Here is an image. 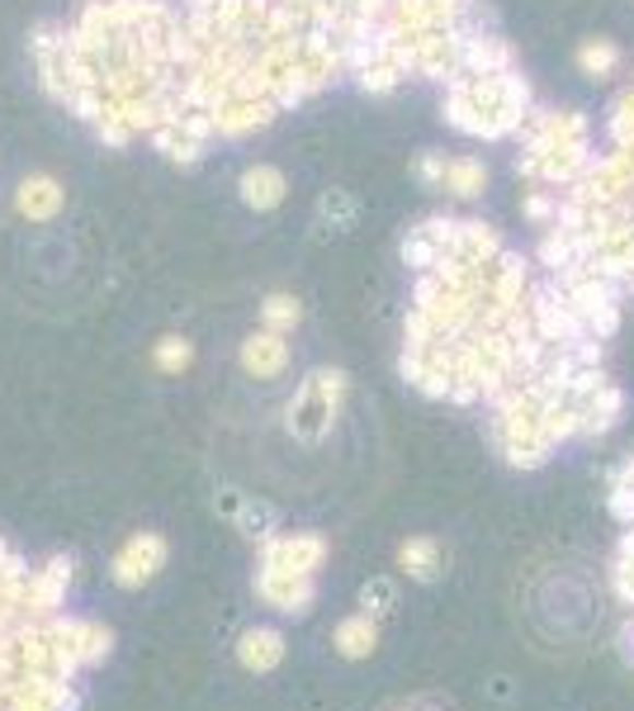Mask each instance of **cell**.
Masks as SVG:
<instances>
[{
    "label": "cell",
    "mask_w": 634,
    "mask_h": 711,
    "mask_svg": "<svg viewBox=\"0 0 634 711\" xmlns=\"http://www.w3.org/2000/svg\"><path fill=\"white\" fill-rule=\"evenodd\" d=\"M351 77L360 81V91H369V95H388V91H398V85H402V81H408V77H412V71H408V67H402V62H398V57H394V53H388V48H384L379 57H369V62H365V67H355V71H351Z\"/></svg>",
    "instance_id": "ac0fdd59"
},
{
    "label": "cell",
    "mask_w": 634,
    "mask_h": 711,
    "mask_svg": "<svg viewBox=\"0 0 634 711\" xmlns=\"http://www.w3.org/2000/svg\"><path fill=\"white\" fill-rule=\"evenodd\" d=\"M398 711H416V707H398Z\"/></svg>",
    "instance_id": "4dcf8cb0"
},
{
    "label": "cell",
    "mask_w": 634,
    "mask_h": 711,
    "mask_svg": "<svg viewBox=\"0 0 634 711\" xmlns=\"http://www.w3.org/2000/svg\"><path fill=\"white\" fill-rule=\"evenodd\" d=\"M416 176H422L426 185H436V190H441V176H445V152H422V156H416Z\"/></svg>",
    "instance_id": "4316f807"
},
{
    "label": "cell",
    "mask_w": 634,
    "mask_h": 711,
    "mask_svg": "<svg viewBox=\"0 0 634 711\" xmlns=\"http://www.w3.org/2000/svg\"><path fill=\"white\" fill-rule=\"evenodd\" d=\"M67 583H71V560L67 555H52L48 564L28 574V603H34L38 611H62Z\"/></svg>",
    "instance_id": "7c38bea8"
},
{
    "label": "cell",
    "mask_w": 634,
    "mask_h": 711,
    "mask_svg": "<svg viewBox=\"0 0 634 711\" xmlns=\"http://www.w3.org/2000/svg\"><path fill=\"white\" fill-rule=\"evenodd\" d=\"M237 526H242V532H247L251 540H270V536H275V517H270V508H261V503H242Z\"/></svg>",
    "instance_id": "d4e9b609"
},
{
    "label": "cell",
    "mask_w": 634,
    "mask_h": 711,
    "mask_svg": "<svg viewBox=\"0 0 634 711\" xmlns=\"http://www.w3.org/2000/svg\"><path fill=\"white\" fill-rule=\"evenodd\" d=\"M152 365L162 370V375H185V370L195 365V341L185 337H162L152 347Z\"/></svg>",
    "instance_id": "7402d4cb"
},
{
    "label": "cell",
    "mask_w": 634,
    "mask_h": 711,
    "mask_svg": "<svg viewBox=\"0 0 634 711\" xmlns=\"http://www.w3.org/2000/svg\"><path fill=\"white\" fill-rule=\"evenodd\" d=\"M237 195H242V205H247V209L270 213V209H280V205H284V195H290V180H284V171H280V166H270V162H251V166L237 176Z\"/></svg>",
    "instance_id": "30bf717a"
},
{
    "label": "cell",
    "mask_w": 634,
    "mask_h": 711,
    "mask_svg": "<svg viewBox=\"0 0 634 711\" xmlns=\"http://www.w3.org/2000/svg\"><path fill=\"white\" fill-rule=\"evenodd\" d=\"M280 105L275 100H266V95H227L219 100V105L209 109V119H213V133L219 138H251V133H261V128H270L280 119Z\"/></svg>",
    "instance_id": "277c9868"
},
{
    "label": "cell",
    "mask_w": 634,
    "mask_h": 711,
    "mask_svg": "<svg viewBox=\"0 0 634 711\" xmlns=\"http://www.w3.org/2000/svg\"><path fill=\"white\" fill-rule=\"evenodd\" d=\"M621 654H625V664H634V621L621 631Z\"/></svg>",
    "instance_id": "83f0119b"
},
{
    "label": "cell",
    "mask_w": 634,
    "mask_h": 711,
    "mask_svg": "<svg viewBox=\"0 0 634 711\" xmlns=\"http://www.w3.org/2000/svg\"><path fill=\"white\" fill-rule=\"evenodd\" d=\"M331 645H337L341 660H369V654L379 650V621H374L369 611H355V617H345L337 626Z\"/></svg>",
    "instance_id": "9a60e30c"
},
{
    "label": "cell",
    "mask_w": 634,
    "mask_h": 711,
    "mask_svg": "<svg viewBox=\"0 0 634 711\" xmlns=\"http://www.w3.org/2000/svg\"><path fill=\"white\" fill-rule=\"evenodd\" d=\"M621 412H625V394L615 389V384L607 380L601 389H592L583 398V432L578 436H587V441H597V436H607L615 422H621Z\"/></svg>",
    "instance_id": "5bb4252c"
},
{
    "label": "cell",
    "mask_w": 634,
    "mask_h": 711,
    "mask_svg": "<svg viewBox=\"0 0 634 711\" xmlns=\"http://www.w3.org/2000/svg\"><path fill=\"white\" fill-rule=\"evenodd\" d=\"M237 361H242V370H247L251 380H275V375L290 370V337L270 333V327H256V333L242 341Z\"/></svg>",
    "instance_id": "9c48e42d"
},
{
    "label": "cell",
    "mask_w": 634,
    "mask_h": 711,
    "mask_svg": "<svg viewBox=\"0 0 634 711\" xmlns=\"http://www.w3.org/2000/svg\"><path fill=\"white\" fill-rule=\"evenodd\" d=\"M162 564H166V540L156 532H138L114 555V583L119 588H142V583H152L162 574Z\"/></svg>",
    "instance_id": "8992f818"
},
{
    "label": "cell",
    "mask_w": 634,
    "mask_h": 711,
    "mask_svg": "<svg viewBox=\"0 0 634 711\" xmlns=\"http://www.w3.org/2000/svg\"><path fill=\"white\" fill-rule=\"evenodd\" d=\"M341 398H345V370H313L290 398V432L317 446L331 432V422H337Z\"/></svg>",
    "instance_id": "3957f363"
},
{
    "label": "cell",
    "mask_w": 634,
    "mask_h": 711,
    "mask_svg": "<svg viewBox=\"0 0 634 711\" xmlns=\"http://www.w3.org/2000/svg\"><path fill=\"white\" fill-rule=\"evenodd\" d=\"M280 660H284V636L275 626H251V631H242L237 664L247 668V674H270V668H280Z\"/></svg>",
    "instance_id": "8fae6325"
},
{
    "label": "cell",
    "mask_w": 634,
    "mask_h": 711,
    "mask_svg": "<svg viewBox=\"0 0 634 711\" xmlns=\"http://www.w3.org/2000/svg\"><path fill=\"white\" fill-rule=\"evenodd\" d=\"M516 176L530 185L564 195L592 162V128L578 109H530V119L516 133Z\"/></svg>",
    "instance_id": "7a4b0ae2"
},
{
    "label": "cell",
    "mask_w": 634,
    "mask_h": 711,
    "mask_svg": "<svg viewBox=\"0 0 634 711\" xmlns=\"http://www.w3.org/2000/svg\"><path fill=\"white\" fill-rule=\"evenodd\" d=\"M483 185H488V162L483 156H445L441 190H450L455 199H479Z\"/></svg>",
    "instance_id": "2e32d148"
},
{
    "label": "cell",
    "mask_w": 634,
    "mask_h": 711,
    "mask_svg": "<svg viewBox=\"0 0 634 711\" xmlns=\"http://www.w3.org/2000/svg\"><path fill=\"white\" fill-rule=\"evenodd\" d=\"M416 711H441V707H416Z\"/></svg>",
    "instance_id": "f546056e"
},
{
    "label": "cell",
    "mask_w": 634,
    "mask_h": 711,
    "mask_svg": "<svg viewBox=\"0 0 634 711\" xmlns=\"http://www.w3.org/2000/svg\"><path fill=\"white\" fill-rule=\"evenodd\" d=\"M256 597L270 603L284 617H308L317 603V579L313 574H280V569H256Z\"/></svg>",
    "instance_id": "52a82bcc"
},
{
    "label": "cell",
    "mask_w": 634,
    "mask_h": 711,
    "mask_svg": "<svg viewBox=\"0 0 634 711\" xmlns=\"http://www.w3.org/2000/svg\"><path fill=\"white\" fill-rule=\"evenodd\" d=\"M536 109L530 81L516 67L507 71H479V77H450L445 81V124L459 128L465 138H483V142H502L516 138L521 124Z\"/></svg>",
    "instance_id": "6da1fadb"
},
{
    "label": "cell",
    "mask_w": 634,
    "mask_h": 711,
    "mask_svg": "<svg viewBox=\"0 0 634 711\" xmlns=\"http://www.w3.org/2000/svg\"><path fill=\"white\" fill-rule=\"evenodd\" d=\"M298 323H304V304H298L294 294H266V299H261V327L290 337Z\"/></svg>",
    "instance_id": "d6986e66"
},
{
    "label": "cell",
    "mask_w": 634,
    "mask_h": 711,
    "mask_svg": "<svg viewBox=\"0 0 634 711\" xmlns=\"http://www.w3.org/2000/svg\"><path fill=\"white\" fill-rule=\"evenodd\" d=\"M67 205V190L52 171H28V176L14 185V213L28 223H52Z\"/></svg>",
    "instance_id": "ba28073f"
},
{
    "label": "cell",
    "mask_w": 634,
    "mask_h": 711,
    "mask_svg": "<svg viewBox=\"0 0 634 711\" xmlns=\"http://www.w3.org/2000/svg\"><path fill=\"white\" fill-rule=\"evenodd\" d=\"M394 603H398V588H394L388 579H369L365 588H360V607H365L369 617H384V611L394 607Z\"/></svg>",
    "instance_id": "484cf974"
},
{
    "label": "cell",
    "mask_w": 634,
    "mask_h": 711,
    "mask_svg": "<svg viewBox=\"0 0 634 711\" xmlns=\"http://www.w3.org/2000/svg\"><path fill=\"white\" fill-rule=\"evenodd\" d=\"M607 508H611V517L630 526L634 522V455L611 475V493H607Z\"/></svg>",
    "instance_id": "ffe728a7"
},
{
    "label": "cell",
    "mask_w": 634,
    "mask_h": 711,
    "mask_svg": "<svg viewBox=\"0 0 634 711\" xmlns=\"http://www.w3.org/2000/svg\"><path fill=\"white\" fill-rule=\"evenodd\" d=\"M526 219L530 223H540V228H550L559 219V190H544V185H536V190L526 195Z\"/></svg>",
    "instance_id": "cb8c5ba5"
},
{
    "label": "cell",
    "mask_w": 634,
    "mask_h": 711,
    "mask_svg": "<svg viewBox=\"0 0 634 711\" xmlns=\"http://www.w3.org/2000/svg\"><path fill=\"white\" fill-rule=\"evenodd\" d=\"M578 67H583V77H611L621 67V48L611 38H587L578 48Z\"/></svg>",
    "instance_id": "44dd1931"
},
{
    "label": "cell",
    "mask_w": 634,
    "mask_h": 711,
    "mask_svg": "<svg viewBox=\"0 0 634 711\" xmlns=\"http://www.w3.org/2000/svg\"><path fill=\"white\" fill-rule=\"evenodd\" d=\"M317 223H331L341 233V228H351L355 223V199H351V190H327L322 199H317Z\"/></svg>",
    "instance_id": "603a6c76"
},
{
    "label": "cell",
    "mask_w": 634,
    "mask_h": 711,
    "mask_svg": "<svg viewBox=\"0 0 634 711\" xmlns=\"http://www.w3.org/2000/svg\"><path fill=\"white\" fill-rule=\"evenodd\" d=\"M445 242H450V219H422L416 228H408V237H402V261L412 270H426L445 252Z\"/></svg>",
    "instance_id": "4fadbf2b"
},
{
    "label": "cell",
    "mask_w": 634,
    "mask_h": 711,
    "mask_svg": "<svg viewBox=\"0 0 634 711\" xmlns=\"http://www.w3.org/2000/svg\"><path fill=\"white\" fill-rule=\"evenodd\" d=\"M10 555H14V550L5 546V540H0V564H5V560H10Z\"/></svg>",
    "instance_id": "f1b7e54d"
},
{
    "label": "cell",
    "mask_w": 634,
    "mask_h": 711,
    "mask_svg": "<svg viewBox=\"0 0 634 711\" xmlns=\"http://www.w3.org/2000/svg\"><path fill=\"white\" fill-rule=\"evenodd\" d=\"M327 560V540L317 532H275L261 540V564L280 569V574H317V564Z\"/></svg>",
    "instance_id": "5b68a950"
},
{
    "label": "cell",
    "mask_w": 634,
    "mask_h": 711,
    "mask_svg": "<svg viewBox=\"0 0 634 711\" xmlns=\"http://www.w3.org/2000/svg\"><path fill=\"white\" fill-rule=\"evenodd\" d=\"M398 569L416 583H431L441 574V540L436 536H412L398 546Z\"/></svg>",
    "instance_id": "e0dca14e"
}]
</instances>
